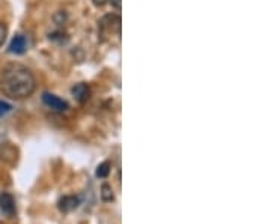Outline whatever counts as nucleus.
<instances>
[{"label":"nucleus","mask_w":271,"mask_h":224,"mask_svg":"<svg viewBox=\"0 0 271 224\" xmlns=\"http://www.w3.org/2000/svg\"><path fill=\"white\" fill-rule=\"evenodd\" d=\"M0 161L9 164V166H15L18 161V149L9 143H5L0 146Z\"/></svg>","instance_id":"3"},{"label":"nucleus","mask_w":271,"mask_h":224,"mask_svg":"<svg viewBox=\"0 0 271 224\" xmlns=\"http://www.w3.org/2000/svg\"><path fill=\"white\" fill-rule=\"evenodd\" d=\"M101 199H103V202L107 203L114 200V194H113V190L110 185L104 184V185L101 187Z\"/></svg>","instance_id":"10"},{"label":"nucleus","mask_w":271,"mask_h":224,"mask_svg":"<svg viewBox=\"0 0 271 224\" xmlns=\"http://www.w3.org/2000/svg\"><path fill=\"white\" fill-rule=\"evenodd\" d=\"M68 20V15L65 11H57L54 15H53V22L54 24H57V26H64Z\"/></svg>","instance_id":"11"},{"label":"nucleus","mask_w":271,"mask_h":224,"mask_svg":"<svg viewBox=\"0 0 271 224\" xmlns=\"http://www.w3.org/2000/svg\"><path fill=\"white\" fill-rule=\"evenodd\" d=\"M92 2H93V5H95L96 8H103L104 5L109 3V0H92Z\"/></svg>","instance_id":"15"},{"label":"nucleus","mask_w":271,"mask_h":224,"mask_svg":"<svg viewBox=\"0 0 271 224\" xmlns=\"http://www.w3.org/2000/svg\"><path fill=\"white\" fill-rule=\"evenodd\" d=\"M11 109H12V107H11L8 103H5V101H0V117H2V116H5L6 113L11 112Z\"/></svg>","instance_id":"12"},{"label":"nucleus","mask_w":271,"mask_h":224,"mask_svg":"<svg viewBox=\"0 0 271 224\" xmlns=\"http://www.w3.org/2000/svg\"><path fill=\"white\" fill-rule=\"evenodd\" d=\"M80 205V199L77 196H65L59 200V209L62 212H71Z\"/></svg>","instance_id":"8"},{"label":"nucleus","mask_w":271,"mask_h":224,"mask_svg":"<svg viewBox=\"0 0 271 224\" xmlns=\"http://www.w3.org/2000/svg\"><path fill=\"white\" fill-rule=\"evenodd\" d=\"M27 50V38L24 35H17L12 38L9 44V53L12 54H23Z\"/></svg>","instance_id":"6"},{"label":"nucleus","mask_w":271,"mask_h":224,"mask_svg":"<svg viewBox=\"0 0 271 224\" xmlns=\"http://www.w3.org/2000/svg\"><path fill=\"white\" fill-rule=\"evenodd\" d=\"M5 39H6V27H5V24L0 23V47L3 45Z\"/></svg>","instance_id":"13"},{"label":"nucleus","mask_w":271,"mask_h":224,"mask_svg":"<svg viewBox=\"0 0 271 224\" xmlns=\"http://www.w3.org/2000/svg\"><path fill=\"white\" fill-rule=\"evenodd\" d=\"M101 26L106 27L107 30H112V32H118L121 30V17L116 15V14H110V15H106L103 20H101Z\"/></svg>","instance_id":"7"},{"label":"nucleus","mask_w":271,"mask_h":224,"mask_svg":"<svg viewBox=\"0 0 271 224\" xmlns=\"http://www.w3.org/2000/svg\"><path fill=\"white\" fill-rule=\"evenodd\" d=\"M109 3H112V6L114 9H121V6H122V0H109Z\"/></svg>","instance_id":"14"},{"label":"nucleus","mask_w":271,"mask_h":224,"mask_svg":"<svg viewBox=\"0 0 271 224\" xmlns=\"http://www.w3.org/2000/svg\"><path fill=\"white\" fill-rule=\"evenodd\" d=\"M110 162L109 161H104V162H101L98 167H96V178H107L109 176V173H110Z\"/></svg>","instance_id":"9"},{"label":"nucleus","mask_w":271,"mask_h":224,"mask_svg":"<svg viewBox=\"0 0 271 224\" xmlns=\"http://www.w3.org/2000/svg\"><path fill=\"white\" fill-rule=\"evenodd\" d=\"M71 93H72V96H74V99H75L77 103L83 104V103H86V101L89 99L90 89L88 88V85L79 83V85H75V86L71 89Z\"/></svg>","instance_id":"5"},{"label":"nucleus","mask_w":271,"mask_h":224,"mask_svg":"<svg viewBox=\"0 0 271 224\" xmlns=\"http://www.w3.org/2000/svg\"><path fill=\"white\" fill-rule=\"evenodd\" d=\"M43 103H44L50 110H53V112L62 113L65 112V110H68L67 101L62 99V98H59V96L54 95V93H50V92H44V93H43Z\"/></svg>","instance_id":"2"},{"label":"nucleus","mask_w":271,"mask_h":224,"mask_svg":"<svg viewBox=\"0 0 271 224\" xmlns=\"http://www.w3.org/2000/svg\"><path fill=\"white\" fill-rule=\"evenodd\" d=\"M0 211L8 217L12 218L17 214V208H15V200L9 193H0Z\"/></svg>","instance_id":"4"},{"label":"nucleus","mask_w":271,"mask_h":224,"mask_svg":"<svg viewBox=\"0 0 271 224\" xmlns=\"http://www.w3.org/2000/svg\"><path fill=\"white\" fill-rule=\"evenodd\" d=\"M36 89V78L29 68L11 64L2 71L0 90L11 99H26Z\"/></svg>","instance_id":"1"}]
</instances>
